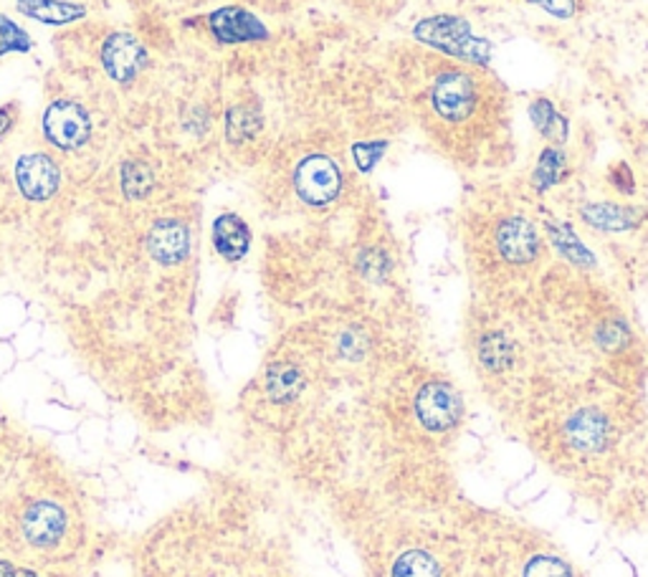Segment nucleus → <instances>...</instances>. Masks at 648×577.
<instances>
[{
	"mask_svg": "<svg viewBox=\"0 0 648 577\" xmlns=\"http://www.w3.org/2000/svg\"><path fill=\"white\" fill-rule=\"evenodd\" d=\"M213 243H216L218 254L228 258V261H239V258L246 256L251 243L249 226L233 213H224L213 223Z\"/></svg>",
	"mask_w": 648,
	"mask_h": 577,
	"instance_id": "obj_11",
	"label": "nucleus"
},
{
	"mask_svg": "<svg viewBox=\"0 0 648 577\" xmlns=\"http://www.w3.org/2000/svg\"><path fill=\"white\" fill-rule=\"evenodd\" d=\"M296 387H300V375H296L294 368H289V364H279V368L271 370V375H269L271 398L284 400L292 393H296Z\"/></svg>",
	"mask_w": 648,
	"mask_h": 577,
	"instance_id": "obj_23",
	"label": "nucleus"
},
{
	"mask_svg": "<svg viewBox=\"0 0 648 577\" xmlns=\"http://www.w3.org/2000/svg\"><path fill=\"white\" fill-rule=\"evenodd\" d=\"M414 36L418 41L436 46L439 51L452 53V56L482 61L486 64L492 53V43L484 38H477L471 34V26L459 15H433V18H423L416 23Z\"/></svg>",
	"mask_w": 648,
	"mask_h": 577,
	"instance_id": "obj_1",
	"label": "nucleus"
},
{
	"mask_svg": "<svg viewBox=\"0 0 648 577\" xmlns=\"http://www.w3.org/2000/svg\"><path fill=\"white\" fill-rule=\"evenodd\" d=\"M353 152H355V157H357V165H360L363 170L368 172V170H372V165L378 163V157L385 152V144H378V148H376V142L355 144Z\"/></svg>",
	"mask_w": 648,
	"mask_h": 577,
	"instance_id": "obj_25",
	"label": "nucleus"
},
{
	"mask_svg": "<svg viewBox=\"0 0 648 577\" xmlns=\"http://www.w3.org/2000/svg\"><path fill=\"white\" fill-rule=\"evenodd\" d=\"M550 235H552V241H555V246H558V251L562 256H568L570 261H575V264H583V266H590L593 264V256H590V251L583 246L581 241L575 239L573 235V231H570V228H566V226H550Z\"/></svg>",
	"mask_w": 648,
	"mask_h": 577,
	"instance_id": "obj_19",
	"label": "nucleus"
},
{
	"mask_svg": "<svg viewBox=\"0 0 648 577\" xmlns=\"http://www.w3.org/2000/svg\"><path fill=\"white\" fill-rule=\"evenodd\" d=\"M150 254L157 258L160 264H180L188 256L190 235L188 228L180 220H160V223L150 231L148 239Z\"/></svg>",
	"mask_w": 648,
	"mask_h": 577,
	"instance_id": "obj_10",
	"label": "nucleus"
},
{
	"mask_svg": "<svg viewBox=\"0 0 648 577\" xmlns=\"http://www.w3.org/2000/svg\"><path fill=\"white\" fill-rule=\"evenodd\" d=\"M342 175L334 159L327 155H309L296 165L294 188L304 203L327 205L340 193Z\"/></svg>",
	"mask_w": 648,
	"mask_h": 577,
	"instance_id": "obj_4",
	"label": "nucleus"
},
{
	"mask_svg": "<svg viewBox=\"0 0 648 577\" xmlns=\"http://www.w3.org/2000/svg\"><path fill=\"white\" fill-rule=\"evenodd\" d=\"M528 3H535L539 8H545L547 13L558 15V18H570L577 11L575 0H528Z\"/></svg>",
	"mask_w": 648,
	"mask_h": 577,
	"instance_id": "obj_26",
	"label": "nucleus"
},
{
	"mask_svg": "<svg viewBox=\"0 0 648 577\" xmlns=\"http://www.w3.org/2000/svg\"><path fill=\"white\" fill-rule=\"evenodd\" d=\"M43 134L53 148L76 150L89 140L91 119L81 104L72 99H56L43 114Z\"/></svg>",
	"mask_w": 648,
	"mask_h": 577,
	"instance_id": "obj_3",
	"label": "nucleus"
},
{
	"mask_svg": "<svg viewBox=\"0 0 648 577\" xmlns=\"http://www.w3.org/2000/svg\"><path fill=\"white\" fill-rule=\"evenodd\" d=\"M102 64L110 79L129 84L148 64V51L132 34H112L102 46Z\"/></svg>",
	"mask_w": 648,
	"mask_h": 577,
	"instance_id": "obj_5",
	"label": "nucleus"
},
{
	"mask_svg": "<svg viewBox=\"0 0 648 577\" xmlns=\"http://www.w3.org/2000/svg\"><path fill=\"white\" fill-rule=\"evenodd\" d=\"M393 577H439V567L425 552H408L393 567Z\"/></svg>",
	"mask_w": 648,
	"mask_h": 577,
	"instance_id": "obj_20",
	"label": "nucleus"
},
{
	"mask_svg": "<svg viewBox=\"0 0 648 577\" xmlns=\"http://www.w3.org/2000/svg\"><path fill=\"white\" fill-rule=\"evenodd\" d=\"M524 577H570V573L560 560L537 557V560L530 562V567H528V573H524Z\"/></svg>",
	"mask_w": 648,
	"mask_h": 577,
	"instance_id": "obj_24",
	"label": "nucleus"
},
{
	"mask_svg": "<svg viewBox=\"0 0 648 577\" xmlns=\"http://www.w3.org/2000/svg\"><path fill=\"white\" fill-rule=\"evenodd\" d=\"M562 167H566V155L558 148H547L543 150V155L537 159V167H535V175H532V180H535V188L537 190H547L550 185H555L560 178Z\"/></svg>",
	"mask_w": 648,
	"mask_h": 577,
	"instance_id": "obj_17",
	"label": "nucleus"
},
{
	"mask_svg": "<svg viewBox=\"0 0 648 577\" xmlns=\"http://www.w3.org/2000/svg\"><path fill=\"white\" fill-rule=\"evenodd\" d=\"M570 436L581 448H596L600 444V436H603V425L596 415H583L573 421V431Z\"/></svg>",
	"mask_w": 648,
	"mask_h": 577,
	"instance_id": "obj_22",
	"label": "nucleus"
},
{
	"mask_svg": "<svg viewBox=\"0 0 648 577\" xmlns=\"http://www.w3.org/2000/svg\"><path fill=\"white\" fill-rule=\"evenodd\" d=\"M211 30L218 41L224 43H241V41H258V38L269 36L264 23L254 18L243 8H224L211 15Z\"/></svg>",
	"mask_w": 648,
	"mask_h": 577,
	"instance_id": "obj_8",
	"label": "nucleus"
},
{
	"mask_svg": "<svg viewBox=\"0 0 648 577\" xmlns=\"http://www.w3.org/2000/svg\"><path fill=\"white\" fill-rule=\"evenodd\" d=\"M18 11L34 21L49 23V26L72 23L84 15L81 5L61 3V0H18Z\"/></svg>",
	"mask_w": 648,
	"mask_h": 577,
	"instance_id": "obj_14",
	"label": "nucleus"
},
{
	"mask_svg": "<svg viewBox=\"0 0 648 577\" xmlns=\"http://www.w3.org/2000/svg\"><path fill=\"white\" fill-rule=\"evenodd\" d=\"M152 188V172L150 167L140 159H127L122 165V190L127 197H144Z\"/></svg>",
	"mask_w": 648,
	"mask_h": 577,
	"instance_id": "obj_16",
	"label": "nucleus"
},
{
	"mask_svg": "<svg viewBox=\"0 0 648 577\" xmlns=\"http://www.w3.org/2000/svg\"><path fill=\"white\" fill-rule=\"evenodd\" d=\"M530 117L535 121V127L550 140H566L568 137V121L562 114L555 110L550 99H535L530 106Z\"/></svg>",
	"mask_w": 648,
	"mask_h": 577,
	"instance_id": "obj_15",
	"label": "nucleus"
},
{
	"mask_svg": "<svg viewBox=\"0 0 648 577\" xmlns=\"http://www.w3.org/2000/svg\"><path fill=\"white\" fill-rule=\"evenodd\" d=\"M583 218L600 231H628L638 226V210L615 203H590L583 208Z\"/></svg>",
	"mask_w": 648,
	"mask_h": 577,
	"instance_id": "obj_12",
	"label": "nucleus"
},
{
	"mask_svg": "<svg viewBox=\"0 0 648 577\" xmlns=\"http://www.w3.org/2000/svg\"><path fill=\"white\" fill-rule=\"evenodd\" d=\"M499 254L512 264H528L537 256L539 239L535 226L524 218H507L497 231Z\"/></svg>",
	"mask_w": 648,
	"mask_h": 577,
	"instance_id": "obj_9",
	"label": "nucleus"
},
{
	"mask_svg": "<svg viewBox=\"0 0 648 577\" xmlns=\"http://www.w3.org/2000/svg\"><path fill=\"white\" fill-rule=\"evenodd\" d=\"M15 117V104H5L3 110H0V137H3L8 129L13 127V119Z\"/></svg>",
	"mask_w": 648,
	"mask_h": 577,
	"instance_id": "obj_27",
	"label": "nucleus"
},
{
	"mask_svg": "<svg viewBox=\"0 0 648 577\" xmlns=\"http://www.w3.org/2000/svg\"><path fill=\"white\" fill-rule=\"evenodd\" d=\"M479 89L471 74L444 72L436 76L431 87V110L444 121H463L477 110Z\"/></svg>",
	"mask_w": 648,
	"mask_h": 577,
	"instance_id": "obj_2",
	"label": "nucleus"
},
{
	"mask_svg": "<svg viewBox=\"0 0 648 577\" xmlns=\"http://www.w3.org/2000/svg\"><path fill=\"white\" fill-rule=\"evenodd\" d=\"M258 117L249 106H236V110L228 112V121H226V132L231 137V142H243L251 140L258 132Z\"/></svg>",
	"mask_w": 648,
	"mask_h": 577,
	"instance_id": "obj_18",
	"label": "nucleus"
},
{
	"mask_svg": "<svg viewBox=\"0 0 648 577\" xmlns=\"http://www.w3.org/2000/svg\"><path fill=\"white\" fill-rule=\"evenodd\" d=\"M30 49V38L23 28L15 26L11 18H5V15H0V56H5V53H26Z\"/></svg>",
	"mask_w": 648,
	"mask_h": 577,
	"instance_id": "obj_21",
	"label": "nucleus"
},
{
	"mask_svg": "<svg viewBox=\"0 0 648 577\" xmlns=\"http://www.w3.org/2000/svg\"><path fill=\"white\" fill-rule=\"evenodd\" d=\"M416 410L425 428L446 431L459 418V398H456V393L448 385L431 383L418 393Z\"/></svg>",
	"mask_w": 648,
	"mask_h": 577,
	"instance_id": "obj_7",
	"label": "nucleus"
},
{
	"mask_svg": "<svg viewBox=\"0 0 648 577\" xmlns=\"http://www.w3.org/2000/svg\"><path fill=\"white\" fill-rule=\"evenodd\" d=\"M15 182H18V190L28 201L41 203L49 201L59 190L61 170L49 155L30 152V155H23L18 165H15Z\"/></svg>",
	"mask_w": 648,
	"mask_h": 577,
	"instance_id": "obj_6",
	"label": "nucleus"
},
{
	"mask_svg": "<svg viewBox=\"0 0 648 577\" xmlns=\"http://www.w3.org/2000/svg\"><path fill=\"white\" fill-rule=\"evenodd\" d=\"M64 531V514L53 504H36L26 520V535L36 544H53Z\"/></svg>",
	"mask_w": 648,
	"mask_h": 577,
	"instance_id": "obj_13",
	"label": "nucleus"
}]
</instances>
